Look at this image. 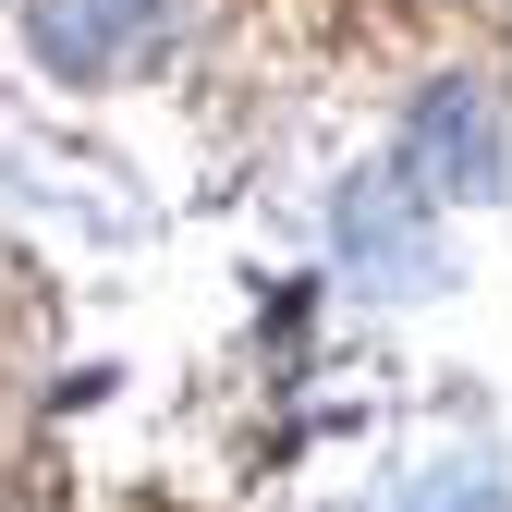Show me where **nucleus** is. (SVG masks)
Returning a JSON list of instances; mask_svg holds the SVG:
<instances>
[{
  "label": "nucleus",
  "mask_w": 512,
  "mask_h": 512,
  "mask_svg": "<svg viewBox=\"0 0 512 512\" xmlns=\"http://www.w3.org/2000/svg\"><path fill=\"white\" fill-rule=\"evenodd\" d=\"M500 171H512V147H500V98L476 86V74H427L415 86V110H403V183L415 196H500Z\"/></svg>",
  "instance_id": "f257e3e1"
},
{
  "label": "nucleus",
  "mask_w": 512,
  "mask_h": 512,
  "mask_svg": "<svg viewBox=\"0 0 512 512\" xmlns=\"http://www.w3.org/2000/svg\"><path fill=\"white\" fill-rule=\"evenodd\" d=\"M342 256L378 281V293H439V232L415 220V196H403V171H366V183H342Z\"/></svg>",
  "instance_id": "f03ea898"
},
{
  "label": "nucleus",
  "mask_w": 512,
  "mask_h": 512,
  "mask_svg": "<svg viewBox=\"0 0 512 512\" xmlns=\"http://www.w3.org/2000/svg\"><path fill=\"white\" fill-rule=\"evenodd\" d=\"M25 37L61 86H98L122 61V37H135V0H25Z\"/></svg>",
  "instance_id": "7ed1b4c3"
},
{
  "label": "nucleus",
  "mask_w": 512,
  "mask_h": 512,
  "mask_svg": "<svg viewBox=\"0 0 512 512\" xmlns=\"http://www.w3.org/2000/svg\"><path fill=\"white\" fill-rule=\"evenodd\" d=\"M391 512H512V488H500L488 452H427V464L391 488Z\"/></svg>",
  "instance_id": "20e7f679"
}]
</instances>
